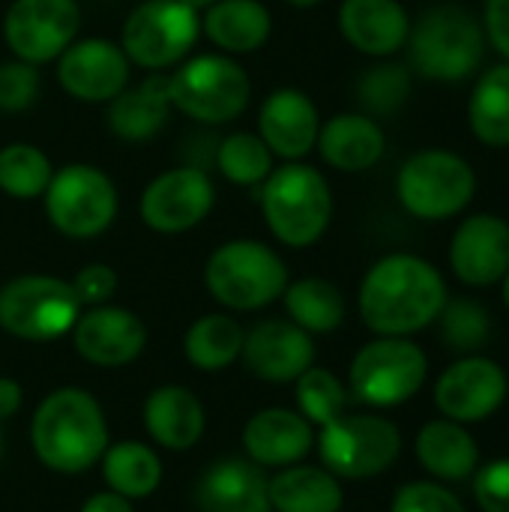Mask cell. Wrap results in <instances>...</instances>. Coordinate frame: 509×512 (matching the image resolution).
<instances>
[{"instance_id": "28", "label": "cell", "mask_w": 509, "mask_h": 512, "mask_svg": "<svg viewBox=\"0 0 509 512\" xmlns=\"http://www.w3.org/2000/svg\"><path fill=\"white\" fill-rule=\"evenodd\" d=\"M417 459L438 480H468L480 468V450L471 432L456 420H432L417 435Z\"/></svg>"}, {"instance_id": "14", "label": "cell", "mask_w": 509, "mask_h": 512, "mask_svg": "<svg viewBox=\"0 0 509 512\" xmlns=\"http://www.w3.org/2000/svg\"><path fill=\"white\" fill-rule=\"evenodd\" d=\"M216 204L213 177L201 165L168 168L153 177L138 201V216L156 234H183L201 225Z\"/></svg>"}, {"instance_id": "42", "label": "cell", "mask_w": 509, "mask_h": 512, "mask_svg": "<svg viewBox=\"0 0 509 512\" xmlns=\"http://www.w3.org/2000/svg\"><path fill=\"white\" fill-rule=\"evenodd\" d=\"M69 285L81 306H105L117 291V273L108 264H87Z\"/></svg>"}, {"instance_id": "31", "label": "cell", "mask_w": 509, "mask_h": 512, "mask_svg": "<svg viewBox=\"0 0 509 512\" xmlns=\"http://www.w3.org/2000/svg\"><path fill=\"white\" fill-rule=\"evenodd\" d=\"M102 474L111 492L126 501H138L156 492L162 480V465L150 447L138 441H123L102 453Z\"/></svg>"}, {"instance_id": "8", "label": "cell", "mask_w": 509, "mask_h": 512, "mask_svg": "<svg viewBox=\"0 0 509 512\" xmlns=\"http://www.w3.org/2000/svg\"><path fill=\"white\" fill-rule=\"evenodd\" d=\"M201 36V15L180 0L138 3L120 33V48L132 66L162 72L189 57Z\"/></svg>"}, {"instance_id": "38", "label": "cell", "mask_w": 509, "mask_h": 512, "mask_svg": "<svg viewBox=\"0 0 509 512\" xmlns=\"http://www.w3.org/2000/svg\"><path fill=\"white\" fill-rule=\"evenodd\" d=\"M438 318H444V339L456 351H474L489 339V315L480 303L471 300L447 303Z\"/></svg>"}, {"instance_id": "16", "label": "cell", "mask_w": 509, "mask_h": 512, "mask_svg": "<svg viewBox=\"0 0 509 512\" xmlns=\"http://www.w3.org/2000/svg\"><path fill=\"white\" fill-rule=\"evenodd\" d=\"M507 390V375L495 360L465 357L438 378L435 405L447 420L480 423L504 405Z\"/></svg>"}, {"instance_id": "12", "label": "cell", "mask_w": 509, "mask_h": 512, "mask_svg": "<svg viewBox=\"0 0 509 512\" xmlns=\"http://www.w3.org/2000/svg\"><path fill=\"white\" fill-rule=\"evenodd\" d=\"M426 372L429 360L420 345L405 336H381L357 351L351 363V390L366 405L393 408L417 396Z\"/></svg>"}, {"instance_id": "36", "label": "cell", "mask_w": 509, "mask_h": 512, "mask_svg": "<svg viewBox=\"0 0 509 512\" xmlns=\"http://www.w3.org/2000/svg\"><path fill=\"white\" fill-rule=\"evenodd\" d=\"M297 402H300V411H303V417L309 423L327 426L330 420H336V417L345 414L348 393H345L342 381L333 372L309 366L297 378Z\"/></svg>"}, {"instance_id": "33", "label": "cell", "mask_w": 509, "mask_h": 512, "mask_svg": "<svg viewBox=\"0 0 509 512\" xmlns=\"http://www.w3.org/2000/svg\"><path fill=\"white\" fill-rule=\"evenodd\" d=\"M474 135L489 147H509V63L480 75L468 105Z\"/></svg>"}, {"instance_id": "7", "label": "cell", "mask_w": 509, "mask_h": 512, "mask_svg": "<svg viewBox=\"0 0 509 512\" xmlns=\"http://www.w3.org/2000/svg\"><path fill=\"white\" fill-rule=\"evenodd\" d=\"M42 201L54 231L69 240H90L105 234L120 204L114 180L102 168L87 162L54 168Z\"/></svg>"}, {"instance_id": "45", "label": "cell", "mask_w": 509, "mask_h": 512, "mask_svg": "<svg viewBox=\"0 0 509 512\" xmlns=\"http://www.w3.org/2000/svg\"><path fill=\"white\" fill-rule=\"evenodd\" d=\"M21 405V387L9 378H0V420H9Z\"/></svg>"}, {"instance_id": "10", "label": "cell", "mask_w": 509, "mask_h": 512, "mask_svg": "<svg viewBox=\"0 0 509 512\" xmlns=\"http://www.w3.org/2000/svg\"><path fill=\"white\" fill-rule=\"evenodd\" d=\"M477 192L474 168L450 150H423L411 156L396 180L402 207L426 222L462 213Z\"/></svg>"}, {"instance_id": "4", "label": "cell", "mask_w": 509, "mask_h": 512, "mask_svg": "<svg viewBox=\"0 0 509 512\" xmlns=\"http://www.w3.org/2000/svg\"><path fill=\"white\" fill-rule=\"evenodd\" d=\"M168 96L171 108L183 117L219 126L246 111L252 81L231 54H195L168 75Z\"/></svg>"}, {"instance_id": "13", "label": "cell", "mask_w": 509, "mask_h": 512, "mask_svg": "<svg viewBox=\"0 0 509 512\" xmlns=\"http://www.w3.org/2000/svg\"><path fill=\"white\" fill-rule=\"evenodd\" d=\"M75 0H12L3 15V39L12 57L42 66L57 60L78 36Z\"/></svg>"}, {"instance_id": "25", "label": "cell", "mask_w": 509, "mask_h": 512, "mask_svg": "<svg viewBox=\"0 0 509 512\" xmlns=\"http://www.w3.org/2000/svg\"><path fill=\"white\" fill-rule=\"evenodd\" d=\"M315 147L321 159L336 171L357 174L381 162L387 138L384 129L366 114H336L327 123H321Z\"/></svg>"}, {"instance_id": "37", "label": "cell", "mask_w": 509, "mask_h": 512, "mask_svg": "<svg viewBox=\"0 0 509 512\" xmlns=\"http://www.w3.org/2000/svg\"><path fill=\"white\" fill-rule=\"evenodd\" d=\"M357 93H360V102L375 111V114H390L396 111L408 93H411V75L402 69V66H393V63H384V66H372L360 84H357Z\"/></svg>"}, {"instance_id": "26", "label": "cell", "mask_w": 509, "mask_h": 512, "mask_svg": "<svg viewBox=\"0 0 509 512\" xmlns=\"http://www.w3.org/2000/svg\"><path fill=\"white\" fill-rule=\"evenodd\" d=\"M201 33L222 54H252L273 33V15L261 0H216L201 12Z\"/></svg>"}, {"instance_id": "3", "label": "cell", "mask_w": 509, "mask_h": 512, "mask_svg": "<svg viewBox=\"0 0 509 512\" xmlns=\"http://www.w3.org/2000/svg\"><path fill=\"white\" fill-rule=\"evenodd\" d=\"M261 213L270 234L291 246L306 249L318 243L333 216V192L327 177L306 162H285L261 183Z\"/></svg>"}, {"instance_id": "35", "label": "cell", "mask_w": 509, "mask_h": 512, "mask_svg": "<svg viewBox=\"0 0 509 512\" xmlns=\"http://www.w3.org/2000/svg\"><path fill=\"white\" fill-rule=\"evenodd\" d=\"M273 159L276 156L258 132H234L216 147L219 174L234 186H261L276 168Z\"/></svg>"}, {"instance_id": "34", "label": "cell", "mask_w": 509, "mask_h": 512, "mask_svg": "<svg viewBox=\"0 0 509 512\" xmlns=\"http://www.w3.org/2000/svg\"><path fill=\"white\" fill-rule=\"evenodd\" d=\"M54 177V165L45 150L27 141H12L0 150V192L15 201L42 198Z\"/></svg>"}, {"instance_id": "1", "label": "cell", "mask_w": 509, "mask_h": 512, "mask_svg": "<svg viewBox=\"0 0 509 512\" xmlns=\"http://www.w3.org/2000/svg\"><path fill=\"white\" fill-rule=\"evenodd\" d=\"M447 306L441 273L417 255L381 258L360 285V315L378 336H411Z\"/></svg>"}, {"instance_id": "23", "label": "cell", "mask_w": 509, "mask_h": 512, "mask_svg": "<svg viewBox=\"0 0 509 512\" xmlns=\"http://www.w3.org/2000/svg\"><path fill=\"white\" fill-rule=\"evenodd\" d=\"M201 512H273L267 477L255 462L225 459L204 471L195 489Z\"/></svg>"}, {"instance_id": "20", "label": "cell", "mask_w": 509, "mask_h": 512, "mask_svg": "<svg viewBox=\"0 0 509 512\" xmlns=\"http://www.w3.org/2000/svg\"><path fill=\"white\" fill-rule=\"evenodd\" d=\"M453 273L474 288L501 282L509 273V225L501 216L480 213L459 225L450 243Z\"/></svg>"}, {"instance_id": "41", "label": "cell", "mask_w": 509, "mask_h": 512, "mask_svg": "<svg viewBox=\"0 0 509 512\" xmlns=\"http://www.w3.org/2000/svg\"><path fill=\"white\" fill-rule=\"evenodd\" d=\"M474 498L483 512H509V459L474 471Z\"/></svg>"}, {"instance_id": "11", "label": "cell", "mask_w": 509, "mask_h": 512, "mask_svg": "<svg viewBox=\"0 0 509 512\" xmlns=\"http://www.w3.org/2000/svg\"><path fill=\"white\" fill-rule=\"evenodd\" d=\"M402 450V435L390 420L369 414H342L321 426L318 453L333 477L366 480L384 474Z\"/></svg>"}, {"instance_id": "49", "label": "cell", "mask_w": 509, "mask_h": 512, "mask_svg": "<svg viewBox=\"0 0 509 512\" xmlns=\"http://www.w3.org/2000/svg\"><path fill=\"white\" fill-rule=\"evenodd\" d=\"M0 453H3V435H0Z\"/></svg>"}, {"instance_id": "44", "label": "cell", "mask_w": 509, "mask_h": 512, "mask_svg": "<svg viewBox=\"0 0 509 512\" xmlns=\"http://www.w3.org/2000/svg\"><path fill=\"white\" fill-rule=\"evenodd\" d=\"M81 512H132V504L117 492H99L81 507Z\"/></svg>"}, {"instance_id": "43", "label": "cell", "mask_w": 509, "mask_h": 512, "mask_svg": "<svg viewBox=\"0 0 509 512\" xmlns=\"http://www.w3.org/2000/svg\"><path fill=\"white\" fill-rule=\"evenodd\" d=\"M486 33H489L492 45L509 60V0L486 3Z\"/></svg>"}, {"instance_id": "5", "label": "cell", "mask_w": 509, "mask_h": 512, "mask_svg": "<svg viewBox=\"0 0 509 512\" xmlns=\"http://www.w3.org/2000/svg\"><path fill=\"white\" fill-rule=\"evenodd\" d=\"M204 282L213 300L234 312H255L279 300L288 288L285 261L258 240H228L210 252Z\"/></svg>"}, {"instance_id": "15", "label": "cell", "mask_w": 509, "mask_h": 512, "mask_svg": "<svg viewBox=\"0 0 509 512\" xmlns=\"http://www.w3.org/2000/svg\"><path fill=\"white\" fill-rule=\"evenodd\" d=\"M132 75V63L123 54L120 42L111 39H75L57 57V81L78 102H111Z\"/></svg>"}, {"instance_id": "17", "label": "cell", "mask_w": 509, "mask_h": 512, "mask_svg": "<svg viewBox=\"0 0 509 512\" xmlns=\"http://www.w3.org/2000/svg\"><path fill=\"white\" fill-rule=\"evenodd\" d=\"M75 351L93 366H126L147 345L144 321L120 306H90L72 327Z\"/></svg>"}, {"instance_id": "40", "label": "cell", "mask_w": 509, "mask_h": 512, "mask_svg": "<svg viewBox=\"0 0 509 512\" xmlns=\"http://www.w3.org/2000/svg\"><path fill=\"white\" fill-rule=\"evenodd\" d=\"M390 512H465V504L438 483H408L396 492Z\"/></svg>"}, {"instance_id": "32", "label": "cell", "mask_w": 509, "mask_h": 512, "mask_svg": "<svg viewBox=\"0 0 509 512\" xmlns=\"http://www.w3.org/2000/svg\"><path fill=\"white\" fill-rule=\"evenodd\" d=\"M243 327L231 315H204L183 336V354L195 369L219 372L243 354Z\"/></svg>"}, {"instance_id": "18", "label": "cell", "mask_w": 509, "mask_h": 512, "mask_svg": "<svg viewBox=\"0 0 509 512\" xmlns=\"http://www.w3.org/2000/svg\"><path fill=\"white\" fill-rule=\"evenodd\" d=\"M321 114L318 105L297 87L273 90L258 111V135L273 156L285 162H303L318 144Z\"/></svg>"}, {"instance_id": "29", "label": "cell", "mask_w": 509, "mask_h": 512, "mask_svg": "<svg viewBox=\"0 0 509 512\" xmlns=\"http://www.w3.org/2000/svg\"><path fill=\"white\" fill-rule=\"evenodd\" d=\"M273 512H339L342 486L324 468H288L267 480Z\"/></svg>"}, {"instance_id": "2", "label": "cell", "mask_w": 509, "mask_h": 512, "mask_svg": "<svg viewBox=\"0 0 509 512\" xmlns=\"http://www.w3.org/2000/svg\"><path fill=\"white\" fill-rule=\"evenodd\" d=\"M30 438L39 462L57 474H81L108 450L105 414L99 402L78 387L54 390L39 402Z\"/></svg>"}, {"instance_id": "22", "label": "cell", "mask_w": 509, "mask_h": 512, "mask_svg": "<svg viewBox=\"0 0 509 512\" xmlns=\"http://www.w3.org/2000/svg\"><path fill=\"white\" fill-rule=\"evenodd\" d=\"M243 444L255 465L285 468L300 462L312 450L315 435H312V423L303 414L285 408H267L246 423Z\"/></svg>"}, {"instance_id": "46", "label": "cell", "mask_w": 509, "mask_h": 512, "mask_svg": "<svg viewBox=\"0 0 509 512\" xmlns=\"http://www.w3.org/2000/svg\"><path fill=\"white\" fill-rule=\"evenodd\" d=\"M180 3H186L189 9H195V12L201 15V12H204V9H210V6H213L216 0H180Z\"/></svg>"}, {"instance_id": "47", "label": "cell", "mask_w": 509, "mask_h": 512, "mask_svg": "<svg viewBox=\"0 0 509 512\" xmlns=\"http://www.w3.org/2000/svg\"><path fill=\"white\" fill-rule=\"evenodd\" d=\"M285 3H291V6H297V9H309V6H318L321 0H285Z\"/></svg>"}, {"instance_id": "30", "label": "cell", "mask_w": 509, "mask_h": 512, "mask_svg": "<svg viewBox=\"0 0 509 512\" xmlns=\"http://www.w3.org/2000/svg\"><path fill=\"white\" fill-rule=\"evenodd\" d=\"M285 309L291 315V321L312 333H333L342 321H345V297L342 291L318 276H306L297 282H288L285 294Z\"/></svg>"}, {"instance_id": "6", "label": "cell", "mask_w": 509, "mask_h": 512, "mask_svg": "<svg viewBox=\"0 0 509 512\" xmlns=\"http://www.w3.org/2000/svg\"><path fill=\"white\" fill-rule=\"evenodd\" d=\"M411 63L417 72L435 81H462L468 78L483 60V27L477 18L456 6H432L411 24Z\"/></svg>"}, {"instance_id": "27", "label": "cell", "mask_w": 509, "mask_h": 512, "mask_svg": "<svg viewBox=\"0 0 509 512\" xmlns=\"http://www.w3.org/2000/svg\"><path fill=\"white\" fill-rule=\"evenodd\" d=\"M144 426L165 450H189L204 435V408L186 387H159L144 402Z\"/></svg>"}, {"instance_id": "9", "label": "cell", "mask_w": 509, "mask_h": 512, "mask_svg": "<svg viewBox=\"0 0 509 512\" xmlns=\"http://www.w3.org/2000/svg\"><path fill=\"white\" fill-rule=\"evenodd\" d=\"M81 303L69 282L57 276L27 273L0 288V327L27 342L60 339L75 327Z\"/></svg>"}, {"instance_id": "19", "label": "cell", "mask_w": 509, "mask_h": 512, "mask_svg": "<svg viewBox=\"0 0 509 512\" xmlns=\"http://www.w3.org/2000/svg\"><path fill=\"white\" fill-rule=\"evenodd\" d=\"M243 360L249 372L270 384L297 381L315 363V345L294 321H261L243 336Z\"/></svg>"}, {"instance_id": "48", "label": "cell", "mask_w": 509, "mask_h": 512, "mask_svg": "<svg viewBox=\"0 0 509 512\" xmlns=\"http://www.w3.org/2000/svg\"><path fill=\"white\" fill-rule=\"evenodd\" d=\"M504 303H507V309H509V273L504 276Z\"/></svg>"}, {"instance_id": "39", "label": "cell", "mask_w": 509, "mask_h": 512, "mask_svg": "<svg viewBox=\"0 0 509 512\" xmlns=\"http://www.w3.org/2000/svg\"><path fill=\"white\" fill-rule=\"evenodd\" d=\"M42 90L39 66L24 63L18 57L0 63V111H27Z\"/></svg>"}, {"instance_id": "21", "label": "cell", "mask_w": 509, "mask_h": 512, "mask_svg": "<svg viewBox=\"0 0 509 512\" xmlns=\"http://www.w3.org/2000/svg\"><path fill=\"white\" fill-rule=\"evenodd\" d=\"M339 30L357 51L390 57L408 42L411 18L399 0H342Z\"/></svg>"}, {"instance_id": "24", "label": "cell", "mask_w": 509, "mask_h": 512, "mask_svg": "<svg viewBox=\"0 0 509 512\" xmlns=\"http://www.w3.org/2000/svg\"><path fill=\"white\" fill-rule=\"evenodd\" d=\"M171 96H168V75L150 72L138 84H126L108 102V129L120 141H147L153 138L171 117Z\"/></svg>"}]
</instances>
